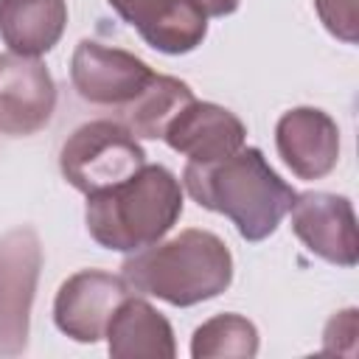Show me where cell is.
Here are the masks:
<instances>
[{"label": "cell", "mask_w": 359, "mask_h": 359, "mask_svg": "<svg viewBox=\"0 0 359 359\" xmlns=\"http://www.w3.org/2000/svg\"><path fill=\"white\" fill-rule=\"evenodd\" d=\"M292 230L317 258L337 266H356L359 238L356 213L348 196L328 191L297 194L292 208Z\"/></svg>", "instance_id": "ba28073f"}, {"label": "cell", "mask_w": 359, "mask_h": 359, "mask_svg": "<svg viewBox=\"0 0 359 359\" xmlns=\"http://www.w3.org/2000/svg\"><path fill=\"white\" fill-rule=\"evenodd\" d=\"M314 8L328 34H334L337 39H342L348 45H353L359 39L356 0H314Z\"/></svg>", "instance_id": "e0dca14e"}, {"label": "cell", "mask_w": 359, "mask_h": 359, "mask_svg": "<svg viewBox=\"0 0 359 359\" xmlns=\"http://www.w3.org/2000/svg\"><path fill=\"white\" fill-rule=\"evenodd\" d=\"M39 269V236L31 227L8 230L0 238V356H20L28 348Z\"/></svg>", "instance_id": "5b68a950"}, {"label": "cell", "mask_w": 359, "mask_h": 359, "mask_svg": "<svg viewBox=\"0 0 359 359\" xmlns=\"http://www.w3.org/2000/svg\"><path fill=\"white\" fill-rule=\"evenodd\" d=\"M275 146L280 160L300 180H323L339 160L337 121L317 107H294L275 123Z\"/></svg>", "instance_id": "7c38bea8"}, {"label": "cell", "mask_w": 359, "mask_h": 359, "mask_svg": "<svg viewBox=\"0 0 359 359\" xmlns=\"http://www.w3.org/2000/svg\"><path fill=\"white\" fill-rule=\"evenodd\" d=\"M180 182L199 208L227 216L244 241L269 238L297 196L255 146L216 163H188Z\"/></svg>", "instance_id": "6da1fadb"}, {"label": "cell", "mask_w": 359, "mask_h": 359, "mask_svg": "<svg viewBox=\"0 0 359 359\" xmlns=\"http://www.w3.org/2000/svg\"><path fill=\"white\" fill-rule=\"evenodd\" d=\"M67 28L65 0H0V36L11 53L42 56Z\"/></svg>", "instance_id": "5bb4252c"}, {"label": "cell", "mask_w": 359, "mask_h": 359, "mask_svg": "<svg viewBox=\"0 0 359 359\" xmlns=\"http://www.w3.org/2000/svg\"><path fill=\"white\" fill-rule=\"evenodd\" d=\"M241 0H196V6L205 11V17H227L238 8Z\"/></svg>", "instance_id": "d6986e66"}, {"label": "cell", "mask_w": 359, "mask_h": 359, "mask_svg": "<svg viewBox=\"0 0 359 359\" xmlns=\"http://www.w3.org/2000/svg\"><path fill=\"white\" fill-rule=\"evenodd\" d=\"M121 278L135 294L185 309L219 297L233 283V255L216 233L191 227L132 252L121 264Z\"/></svg>", "instance_id": "7a4b0ae2"}, {"label": "cell", "mask_w": 359, "mask_h": 359, "mask_svg": "<svg viewBox=\"0 0 359 359\" xmlns=\"http://www.w3.org/2000/svg\"><path fill=\"white\" fill-rule=\"evenodd\" d=\"M140 39L168 56L191 53L208 36V17L196 0H107Z\"/></svg>", "instance_id": "30bf717a"}, {"label": "cell", "mask_w": 359, "mask_h": 359, "mask_svg": "<svg viewBox=\"0 0 359 359\" xmlns=\"http://www.w3.org/2000/svg\"><path fill=\"white\" fill-rule=\"evenodd\" d=\"M163 140L188 163H216L238 151L247 140L244 121L213 101H188L165 126Z\"/></svg>", "instance_id": "8fae6325"}, {"label": "cell", "mask_w": 359, "mask_h": 359, "mask_svg": "<svg viewBox=\"0 0 359 359\" xmlns=\"http://www.w3.org/2000/svg\"><path fill=\"white\" fill-rule=\"evenodd\" d=\"M146 165V151L121 121H87L67 135L59 151L62 177L84 196L112 188Z\"/></svg>", "instance_id": "277c9868"}, {"label": "cell", "mask_w": 359, "mask_h": 359, "mask_svg": "<svg viewBox=\"0 0 359 359\" xmlns=\"http://www.w3.org/2000/svg\"><path fill=\"white\" fill-rule=\"evenodd\" d=\"M126 294H132V289L123 278L101 269H81L59 286L53 300V323L73 342L93 345L104 339L107 323Z\"/></svg>", "instance_id": "9c48e42d"}, {"label": "cell", "mask_w": 359, "mask_h": 359, "mask_svg": "<svg viewBox=\"0 0 359 359\" xmlns=\"http://www.w3.org/2000/svg\"><path fill=\"white\" fill-rule=\"evenodd\" d=\"M194 101V93L185 81L174 76L157 73L154 81L129 104L118 112V121L135 135V137H149L157 140L163 137L168 121L188 104Z\"/></svg>", "instance_id": "9a60e30c"}, {"label": "cell", "mask_w": 359, "mask_h": 359, "mask_svg": "<svg viewBox=\"0 0 359 359\" xmlns=\"http://www.w3.org/2000/svg\"><path fill=\"white\" fill-rule=\"evenodd\" d=\"M342 342H348V348L353 351V345H356V309H345V311L334 314L323 331V351L325 353H345Z\"/></svg>", "instance_id": "ac0fdd59"}, {"label": "cell", "mask_w": 359, "mask_h": 359, "mask_svg": "<svg viewBox=\"0 0 359 359\" xmlns=\"http://www.w3.org/2000/svg\"><path fill=\"white\" fill-rule=\"evenodd\" d=\"M258 353V328L233 311L205 320L191 337L194 359H252Z\"/></svg>", "instance_id": "2e32d148"}, {"label": "cell", "mask_w": 359, "mask_h": 359, "mask_svg": "<svg viewBox=\"0 0 359 359\" xmlns=\"http://www.w3.org/2000/svg\"><path fill=\"white\" fill-rule=\"evenodd\" d=\"M107 348L115 359H174L171 323L143 297L126 294L107 323Z\"/></svg>", "instance_id": "4fadbf2b"}, {"label": "cell", "mask_w": 359, "mask_h": 359, "mask_svg": "<svg viewBox=\"0 0 359 359\" xmlns=\"http://www.w3.org/2000/svg\"><path fill=\"white\" fill-rule=\"evenodd\" d=\"M182 216V185L165 165H140L123 182L87 196L90 238L115 252H137L160 241Z\"/></svg>", "instance_id": "3957f363"}, {"label": "cell", "mask_w": 359, "mask_h": 359, "mask_svg": "<svg viewBox=\"0 0 359 359\" xmlns=\"http://www.w3.org/2000/svg\"><path fill=\"white\" fill-rule=\"evenodd\" d=\"M154 76L157 73L135 53L95 39H81L70 59V81L76 93L84 101L115 112L129 107L154 81Z\"/></svg>", "instance_id": "8992f818"}, {"label": "cell", "mask_w": 359, "mask_h": 359, "mask_svg": "<svg viewBox=\"0 0 359 359\" xmlns=\"http://www.w3.org/2000/svg\"><path fill=\"white\" fill-rule=\"evenodd\" d=\"M56 109V81L36 56L0 53V132L25 137L45 129Z\"/></svg>", "instance_id": "52a82bcc"}]
</instances>
